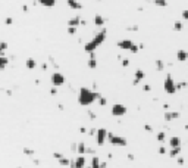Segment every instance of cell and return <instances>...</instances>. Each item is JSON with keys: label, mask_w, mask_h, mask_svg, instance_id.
<instances>
[{"label": "cell", "mask_w": 188, "mask_h": 168, "mask_svg": "<svg viewBox=\"0 0 188 168\" xmlns=\"http://www.w3.org/2000/svg\"><path fill=\"white\" fill-rule=\"evenodd\" d=\"M99 97H100L99 93H94L93 90H90V88H87V87H82V88L79 90V94H78V102H79V105H82V106H90V105H93Z\"/></svg>", "instance_id": "obj_1"}, {"label": "cell", "mask_w": 188, "mask_h": 168, "mask_svg": "<svg viewBox=\"0 0 188 168\" xmlns=\"http://www.w3.org/2000/svg\"><path fill=\"white\" fill-rule=\"evenodd\" d=\"M106 36H107V31L103 28V30H100L96 36H94V39H91L90 42L85 44V52H88V53H94V50L100 46V44H103V42L106 40Z\"/></svg>", "instance_id": "obj_2"}, {"label": "cell", "mask_w": 188, "mask_h": 168, "mask_svg": "<svg viewBox=\"0 0 188 168\" xmlns=\"http://www.w3.org/2000/svg\"><path fill=\"white\" fill-rule=\"evenodd\" d=\"M163 88H165V91H166L168 94H175V93L178 91V85H176L175 80H173V77H172L171 74L166 75L165 83H163Z\"/></svg>", "instance_id": "obj_3"}, {"label": "cell", "mask_w": 188, "mask_h": 168, "mask_svg": "<svg viewBox=\"0 0 188 168\" xmlns=\"http://www.w3.org/2000/svg\"><path fill=\"white\" fill-rule=\"evenodd\" d=\"M109 142L113 146H126V139L122 136H116L113 133H109Z\"/></svg>", "instance_id": "obj_4"}, {"label": "cell", "mask_w": 188, "mask_h": 168, "mask_svg": "<svg viewBox=\"0 0 188 168\" xmlns=\"http://www.w3.org/2000/svg\"><path fill=\"white\" fill-rule=\"evenodd\" d=\"M126 114V106L122 103H115L112 106V115L113 117H123Z\"/></svg>", "instance_id": "obj_5"}, {"label": "cell", "mask_w": 188, "mask_h": 168, "mask_svg": "<svg viewBox=\"0 0 188 168\" xmlns=\"http://www.w3.org/2000/svg\"><path fill=\"white\" fill-rule=\"evenodd\" d=\"M50 80H52V84H53V85H56V87H59V85L65 84V77H63V74H62V72H53Z\"/></svg>", "instance_id": "obj_6"}, {"label": "cell", "mask_w": 188, "mask_h": 168, "mask_svg": "<svg viewBox=\"0 0 188 168\" xmlns=\"http://www.w3.org/2000/svg\"><path fill=\"white\" fill-rule=\"evenodd\" d=\"M109 137V133L105 130V128H100V130H97V143L102 146V145H105V142H106V139Z\"/></svg>", "instance_id": "obj_7"}, {"label": "cell", "mask_w": 188, "mask_h": 168, "mask_svg": "<svg viewBox=\"0 0 188 168\" xmlns=\"http://www.w3.org/2000/svg\"><path fill=\"white\" fill-rule=\"evenodd\" d=\"M181 117L179 111H166L165 112V121H175Z\"/></svg>", "instance_id": "obj_8"}, {"label": "cell", "mask_w": 188, "mask_h": 168, "mask_svg": "<svg viewBox=\"0 0 188 168\" xmlns=\"http://www.w3.org/2000/svg\"><path fill=\"white\" fill-rule=\"evenodd\" d=\"M84 165H85V158L82 155H78L71 162V168H84Z\"/></svg>", "instance_id": "obj_9"}, {"label": "cell", "mask_w": 188, "mask_h": 168, "mask_svg": "<svg viewBox=\"0 0 188 168\" xmlns=\"http://www.w3.org/2000/svg\"><path fill=\"white\" fill-rule=\"evenodd\" d=\"M132 46H134V43L131 42L129 39H125V40H119L118 42V47L122 49V50H131Z\"/></svg>", "instance_id": "obj_10"}, {"label": "cell", "mask_w": 188, "mask_h": 168, "mask_svg": "<svg viewBox=\"0 0 188 168\" xmlns=\"http://www.w3.org/2000/svg\"><path fill=\"white\" fill-rule=\"evenodd\" d=\"M176 61H179V62H188V50L179 49L176 52Z\"/></svg>", "instance_id": "obj_11"}, {"label": "cell", "mask_w": 188, "mask_h": 168, "mask_svg": "<svg viewBox=\"0 0 188 168\" xmlns=\"http://www.w3.org/2000/svg\"><path fill=\"white\" fill-rule=\"evenodd\" d=\"M169 146L171 148H178V146H182V140L179 136H172L169 139Z\"/></svg>", "instance_id": "obj_12"}, {"label": "cell", "mask_w": 188, "mask_h": 168, "mask_svg": "<svg viewBox=\"0 0 188 168\" xmlns=\"http://www.w3.org/2000/svg\"><path fill=\"white\" fill-rule=\"evenodd\" d=\"M144 77H146L144 71H143V69H137V71H135V75H134V85L141 83V81L144 80Z\"/></svg>", "instance_id": "obj_13"}, {"label": "cell", "mask_w": 188, "mask_h": 168, "mask_svg": "<svg viewBox=\"0 0 188 168\" xmlns=\"http://www.w3.org/2000/svg\"><path fill=\"white\" fill-rule=\"evenodd\" d=\"M181 152H182V146H178V148H171L168 153L171 158H178L181 155Z\"/></svg>", "instance_id": "obj_14"}, {"label": "cell", "mask_w": 188, "mask_h": 168, "mask_svg": "<svg viewBox=\"0 0 188 168\" xmlns=\"http://www.w3.org/2000/svg\"><path fill=\"white\" fill-rule=\"evenodd\" d=\"M105 22H106V19H105L102 15H96V16H94V25H97V27H103Z\"/></svg>", "instance_id": "obj_15"}, {"label": "cell", "mask_w": 188, "mask_h": 168, "mask_svg": "<svg viewBox=\"0 0 188 168\" xmlns=\"http://www.w3.org/2000/svg\"><path fill=\"white\" fill-rule=\"evenodd\" d=\"M41 6H46V7H53L56 4V0H37Z\"/></svg>", "instance_id": "obj_16"}, {"label": "cell", "mask_w": 188, "mask_h": 168, "mask_svg": "<svg viewBox=\"0 0 188 168\" xmlns=\"http://www.w3.org/2000/svg\"><path fill=\"white\" fill-rule=\"evenodd\" d=\"M154 65H156V69H157L159 72H163V71H165V62H163L162 59H156Z\"/></svg>", "instance_id": "obj_17"}, {"label": "cell", "mask_w": 188, "mask_h": 168, "mask_svg": "<svg viewBox=\"0 0 188 168\" xmlns=\"http://www.w3.org/2000/svg\"><path fill=\"white\" fill-rule=\"evenodd\" d=\"M68 6L72 7V9H76V10H78V9H82V4L78 3L76 0H68Z\"/></svg>", "instance_id": "obj_18"}, {"label": "cell", "mask_w": 188, "mask_h": 168, "mask_svg": "<svg viewBox=\"0 0 188 168\" xmlns=\"http://www.w3.org/2000/svg\"><path fill=\"white\" fill-rule=\"evenodd\" d=\"M156 139H157L159 143H165V142H166V133H165V131H159V133L156 134Z\"/></svg>", "instance_id": "obj_19"}, {"label": "cell", "mask_w": 188, "mask_h": 168, "mask_svg": "<svg viewBox=\"0 0 188 168\" xmlns=\"http://www.w3.org/2000/svg\"><path fill=\"white\" fill-rule=\"evenodd\" d=\"M182 30H184V24H182V21H176V22L173 24V31L181 33Z\"/></svg>", "instance_id": "obj_20"}, {"label": "cell", "mask_w": 188, "mask_h": 168, "mask_svg": "<svg viewBox=\"0 0 188 168\" xmlns=\"http://www.w3.org/2000/svg\"><path fill=\"white\" fill-rule=\"evenodd\" d=\"M97 62H96V55L94 53H90V59H88V66L90 68H96Z\"/></svg>", "instance_id": "obj_21"}, {"label": "cell", "mask_w": 188, "mask_h": 168, "mask_svg": "<svg viewBox=\"0 0 188 168\" xmlns=\"http://www.w3.org/2000/svg\"><path fill=\"white\" fill-rule=\"evenodd\" d=\"M71 162H72V159H68V158H63V156L59 159V164L62 167H71Z\"/></svg>", "instance_id": "obj_22"}, {"label": "cell", "mask_w": 188, "mask_h": 168, "mask_svg": "<svg viewBox=\"0 0 188 168\" xmlns=\"http://www.w3.org/2000/svg\"><path fill=\"white\" fill-rule=\"evenodd\" d=\"M27 66H28L30 69H34V68L37 66V62H36L33 58H30V59H27Z\"/></svg>", "instance_id": "obj_23"}, {"label": "cell", "mask_w": 188, "mask_h": 168, "mask_svg": "<svg viewBox=\"0 0 188 168\" xmlns=\"http://www.w3.org/2000/svg\"><path fill=\"white\" fill-rule=\"evenodd\" d=\"M78 24H79V16H75V18L69 19V22H68L69 27H78Z\"/></svg>", "instance_id": "obj_24"}, {"label": "cell", "mask_w": 188, "mask_h": 168, "mask_svg": "<svg viewBox=\"0 0 188 168\" xmlns=\"http://www.w3.org/2000/svg\"><path fill=\"white\" fill-rule=\"evenodd\" d=\"M91 168H102V164H100V159L97 156L93 158V162H91Z\"/></svg>", "instance_id": "obj_25"}, {"label": "cell", "mask_w": 188, "mask_h": 168, "mask_svg": "<svg viewBox=\"0 0 188 168\" xmlns=\"http://www.w3.org/2000/svg\"><path fill=\"white\" fill-rule=\"evenodd\" d=\"M154 4L156 6H160V7H166L168 6V1L166 0H154Z\"/></svg>", "instance_id": "obj_26"}, {"label": "cell", "mask_w": 188, "mask_h": 168, "mask_svg": "<svg viewBox=\"0 0 188 168\" xmlns=\"http://www.w3.org/2000/svg\"><path fill=\"white\" fill-rule=\"evenodd\" d=\"M6 65H7V59H6L4 56H1V55H0V71H1Z\"/></svg>", "instance_id": "obj_27"}, {"label": "cell", "mask_w": 188, "mask_h": 168, "mask_svg": "<svg viewBox=\"0 0 188 168\" xmlns=\"http://www.w3.org/2000/svg\"><path fill=\"white\" fill-rule=\"evenodd\" d=\"M176 85H178V90H182V88L188 87V83L187 81H179V83H176Z\"/></svg>", "instance_id": "obj_28"}, {"label": "cell", "mask_w": 188, "mask_h": 168, "mask_svg": "<svg viewBox=\"0 0 188 168\" xmlns=\"http://www.w3.org/2000/svg\"><path fill=\"white\" fill-rule=\"evenodd\" d=\"M7 49V43L6 42H0V53H3Z\"/></svg>", "instance_id": "obj_29"}, {"label": "cell", "mask_w": 188, "mask_h": 168, "mask_svg": "<svg viewBox=\"0 0 188 168\" xmlns=\"http://www.w3.org/2000/svg\"><path fill=\"white\" fill-rule=\"evenodd\" d=\"M176 162H178V165H184V164H185V159H184V158L179 155V156L176 158Z\"/></svg>", "instance_id": "obj_30"}, {"label": "cell", "mask_w": 188, "mask_h": 168, "mask_svg": "<svg viewBox=\"0 0 188 168\" xmlns=\"http://www.w3.org/2000/svg\"><path fill=\"white\" fill-rule=\"evenodd\" d=\"M157 152H159V153H160V155H165V153H166V152H168V150H166V148H165V146H160V148H159V150H157Z\"/></svg>", "instance_id": "obj_31"}, {"label": "cell", "mask_w": 188, "mask_h": 168, "mask_svg": "<svg viewBox=\"0 0 188 168\" xmlns=\"http://www.w3.org/2000/svg\"><path fill=\"white\" fill-rule=\"evenodd\" d=\"M182 19H188V9L182 10Z\"/></svg>", "instance_id": "obj_32"}, {"label": "cell", "mask_w": 188, "mask_h": 168, "mask_svg": "<svg viewBox=\"0 0 188 168\" xmlns=\"http://www.w3.org/2000/svg\"><path fill=\"white\" fill-rule=\"evenodd\" d=\"M128 65H129V59H126V58H125V59L122 61V66H128Z\"/></svg>", "instance_id": "obj_33"}, {"label": "cell", "mask_w": 188, "mask_h": 168, "mask_svg": "<svg viewBox=\"0 0 188 168\" xmlns=\"http://www.w3.org/2000/svg\"><path fill=\"white\" fill-rule=\"evenodd\" d=\"M99 100H100V105H106V103H107V100H106L105 97H102V96L99 97Z\"/></svg>", "instance_id": "obj_34"}, {"label": "cell", "mask_w": 188, "mask_h": 168, "mask_svg": "<svg viewBox=\"0 0 188 168\" xmlns=\"http://www.w3.org/2000/svg\"><path fill=\"white\" fill-rule=\"evenodd\" d=\"M143 90H144V91H150L151 87L149 85V84H144V85H143Z\"/></svg>", "instance_id": "obj_35"}, {"label": "cell", "mask_w": 188, "mask_h": 168, "mask_svg": "<svg viewBox=\"0 0 188 168\" xmlns=\"http://www.w3.org/2000/svg\"><path fill=\"white\" fill-rule=\"evenodd\" d=\"M144 128H146V131H149V133H151V131H153V127L149 126V124H146V126H144Z\"/></svg>", "instance_id": "obj_36"}]
</instances>
